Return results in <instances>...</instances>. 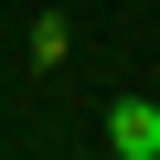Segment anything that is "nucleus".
<instances>
[{"label": "nucleus", "mask_w": 160, "mask_h": 160, "mask_svg": "<svg viewBox=\"0 0 160 160\" xmlns=\"http://www.w3.org/2000/svg\"><path fill=\"white\" fill-rule=\"evenodd\" d=\"M107 149H118V160H160V107H149V96H118V107H107Z\"/></svg>", "instance_id": "nucleus-1"}, {"label": "nucleus", "mask_w": 160, "mask_h": 160, "mask_svg": "<svg viewBox=\"0 0 160 160\" xmlns=\"http://www.w3.org/2000/svg\"><path fill=\"white\" fill-rule=\"evenodd\" d=\"M64 53H75V32H64V22H53V11H43V22H32V64H43V75H53V64H64Z\"/></svg>", "instance_id": "nucleus-2"}]
</instances>
